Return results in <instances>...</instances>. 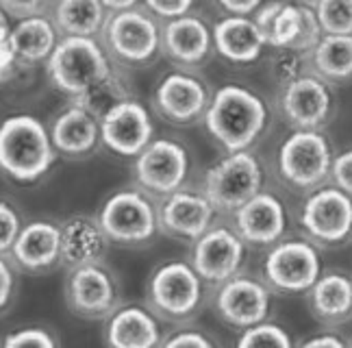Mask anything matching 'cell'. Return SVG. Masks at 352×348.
Segmentation results:
<instances>
[{"instance_id": "1", "label": "cell", "mask_w": 352, "mask_h": 348, "mask_svg": "<svg viewBox=\"0 0 352 348\" xmlns=\"http://www.w3.org/2000/svg\"><path fill=\"white\" fill-rule=\"evenodd\" d=\"M55 159V144L37 118L20 113L0 122V170L13 181H37L52 168Z\"/></svg>"}, {"instance_id": "2", "label": "cell", "mask_w": 352, "mask_h": 348, "mask_svg": "<svg viewBox=\"0 0 352 348\" xmlns=\"http://www.w3.org/2000/svg\"><path fill=\"white\" fill-rule=\"evenodd\" d=\"M265 120L263 100L239 85H224L215 91L205 116L209 133L231 153L246 151L261 135Z\"/></svg>"}, {"instance_id": "3", "label": "cell", "mask_w": 352, "mask_h": 348, "mask_svg": "<svg viewBox=\"0 0 352 348\" xmlns=\"http://www.w3.org/2000/svg\"><path fill=\"white\" fill-rule=\"evenodd\" d=\"M48 74L61 91L76 98L102 83L111 65L94 37H65L48 57Z\"/></svg>"}, {"instance_id": "4", "label": "cell", "mask_w": 352, "mask_h": 348, "mask_svg": "<svg viewBox=\"0 0 352 348\" xmlns=\"http://www.w3.org/2000/svg\"><path fill=\"white\" fill-rule=\"evenodd\" d=\"M96 220L109 242L144 244L157 233L159 211L142 192L122 190L104 200Z\"/></svg>"}, {"instance_id": "5", "label": "cell", "mask_w": 352, "mask_h": 348, "mask_svg": "<svg viewBox=\"0 0 352 348\" xmlns=\"http://www.w3.org/2000/svg\"><path fill=\"white\" fill-rule=\"evenodd\" d=\"M192 263L166 261L148 279V301L166 318L192 316L202 298V283Z\"/></svg>"}, {"instance_id": "6", "label": "cell", "mask_w": 352, "mask_h": 348, "mask_svg": "<svg viewBox=\"0 0 352 348\" xmlns=\"http://www.w3.org/2000/svg\"><path fill=\"white\" fill-rule=\"evenodd\" d=\"M263 172L259 162L246 151L231 153L207 172L205 196L213 207L239 209L261 192Z\"/></svg>"}, {"instance_id": "7", "label": "cell", "mask_w": 352, "mask_h": 348, "mask_svg": "<svg viewBox=\"0 0 352 348\" xmlns=\"http://www.w3.org/2000/svg\"><path fill=\"white\" fill-rule=\"evenodd\" d=\"M65 303L78 318H109L120 303L118 281L109 268L102 265V261L67 270Z\"/></svg>"}, {"instance_id": "8", "label": "cell", "mask_w": 352, "mask_h": 348, "mask_svg": "<svg viewBox=\"0 0 352 348\" xmlns=\"http://www.w3.org/2000/svg\"><path fill=\"white\" fill-rule=\"evenodd\" d=\"M329 142L318 131H296L280 146L278 166L283 177L298 187H316L331 172Z\"/></svg>"}, {"instance_id": "9", "label": "cell", "mask_w": 352, "mask_h": 348, "mask_svg": "<svg viewBox=\"0 0 352 348\" xmlns=\"http://www.w3.org/2000/svg\"><path fill=\"white\" fill-rule=\"evenodd\" d=\"M189 170V159L181 144L172 140H155L135 159V177L144 190L170 196L179 192Z\"/></svg>"}, {"instance_id": "10", "label": "cell", "mask_w": 352, "mask_h": 348, "mask_svg": "<svg viewBox=\"0 0 352 348\" xmlns=\"http://www.w3.org/2000/svg\"><path fill=\"white\" fill-rule=\"evenodd\" d=\"M265 276L283 292H307L320 279V252L307 242H285L270 250Z\"/></svg>"}, {"instance_id": "11", "label": "cell", "mask_w": 352, "mask_h": 348, "mask_svg": "<svg viewBox=\"0 0 352 348\" xmlns=\"http://www.w3.org/2000/svg\"><path fill=\"white\" fill-rule=\"evenodd\" d=\"M302 226L318 242H344L352 233V198L340 187L316 192L302 207Z\"/></svg>"}, {"instance_id": "12", "label": "cell", "mask_w": 352, "mask_h": 348, "mask_svg": "<svg viewBox=\"0 0 352 348\" xmlns=\"http://www.w3.org/2000/svg\"><path fill=\"white\" fill-rule=\"evenodd\" d=\"M100 138L113 153L138 157L153 140V120L140 102L126 98L102 116Z\"/></svg>"}, {"instance_id": "13", "label": "cell", "mask_w": 352, "mask_h": 348, "mask_svg": "<svg viewBox=\"0 0 352 348\" xmlns=\"http://www.w3.org/2000/svg\"><path fill=\"white\" fill-rule=\"evenodd\" d=\"M104 31L111 50L131 63L148 61L159 48V26L140 9L118 11L104 22Z\"/></svg>"}, {"instance_id": "14", "label": "cell", "mask_w": 352, "mask_h": 348, "mask_svg": "<svg viewBox=\"0 0 352 348\" xmlns=\"http://www.w3.org/2000/svg\"><path fill=\"white\" fill-rule=\"evenodd\" d=\"M243 239L220 226V229H209L200 235L194 244V270L200 279L209 283H224L233 279L243 261Z\"/></svg>"}, {"instance_id": "15", "label": "cell", "mask_w": 352, "mask_h": 348, "mask_svg": "<svg viewBox=\"0 0 352 348\" xmlns=\"http://www.w3.org/2000/svg\"><path fill=\"white\" fill-rule=\"evenodd\" d=\"M270 309V292L250 276H233L224 281L218 294V312L233 327L250 329L261 325Z\"/></svg>"}, {"instance_id": "16", "label": "cell", "mask_w": 352, "mask_h": 348, "mask_svg": "<svg viewBox=\"0 0 352 348\" xmlns=\"http://www.w3.org/2000/svg\"><path fill=\"white\" fill-rule=\"evenodd\" d=\"M215 207L205 194L174 192L166 196L164 207L159 209V224L172 235L185 239H198L211 229Z\"/></svg>"}, {"instance_id": "17", "label": "cell", "mask_w": 352, "mask_h": 348, "mask_svg": "<svg viewBox=\"0 0 352 348\" xmlns=\"http://www.w3.org/2000/svg\"><path fill=\"white\" fill-rule=\"evenodd\" d=\"M237 235L250 244H274L285 233V209L267 192H259L235 211Z\"/></svg>"}, {"instance_id": "18", "label": "cell", "mask_w": 352, "mask_h": 348, "mask_svg": "<svg viewBox=\"0 0 352 348\" xmlns=\"http://www.w3.org/2000/svg\"><path fill=\"white\" fill-rule=\"evenodd\" d=\"M11 257L29 272L50 270L61 263V229L46 220L24 224L11 248Z\"/></svg>"}, {"instance_id": "19", "label": "cell", "mask_w": 352, "mask_h": 348, "mask_svg": "<svg viewBox=\"0 0 352 348\" xmlns=\"http://www.w3.org/2000/svg\"><path fill=\"white\" fill-rule=\"evenodd\" d=\"M104 342L109 348H159L161 325L140 305L118 307L107 320Z\"/></svg>"}, {"instance_id": "20", "label": "cell", "mask_w": 352, "mask_h": 348, "mask_svg": "<svg viewBox=\"0 0 352 348\" xmlns=\"http://www.w3.org/2000/svg\"><path fill=\"white\" fill-rule=\"evenodd\" d=\"M61 263L67 270L80 265L100 263L109 248V237L104 235L96 218L76 216L61 226Z\"/></svg>"}, {"instance_id": "21", "label": "cell", "mask_w": 352, "mask_h": 348, "mask_svg": "<svg viewBox=\"0 0 352 348\" xmlns=\"http://www.w3.org/2000/svg\"><path fill=\"white\" fill-rule=\"evenodd\" d=\"M333 98L329 87L316 76H300L285 87L283 109L296 127L314 131L329 118Z\"/></svg>"}, {"instance_id": "22", "label": "cell", "mask_w": 352, "mask_h": 348, "mask_svg": "<svg viewBox=\"0 0 352 348\" xmlns=\"http://www.w3.org/2000/svg\"><path fill=\"white\" fill-rule=\"evenodd\" d=\"M157 105L166 118L179 124H187L207 109L209 94L198 78L174 72L159 83Z\"/></svg>"}, {"instance_id": "23", "label": "cell", "mask_w": 352, "mask_h": 348, "mask_svg": "<svg viewBox=\"0 0 352 348\" xmlns=\"http://www.w3.org/2000/svg\"><path fill=\"white\" fill-rule=\"evenodd\" d=\"M213 44L222 57L233 63H250L259 59L263 46L267 44L259 26L246 16H231L215 24Z\"/></svg>"}, {"instance_id": "24", "label": "cell", "mask_w": 352, "mask_h": 348, "mask_svg": "<svg viewBox=\"0 0 352 348\" xmlns=\"http://www.w3.org/2000/svg\"><path fill=\"white\" fill-rule=\"evenodd\" d=\"M98 135H100V122H96V118L89 111L76 105L63 111L55 120L50 131V140L55 144V149L72 157L87 155L89 151H94Z\"/></svg>"}, {"instance_id": "25", "label": "cell", "mask_w": 352, "mask_h": 348, "mask_svg": "<svg viewBox=\"0 0 352 348\" xmlns=\"http://www.w3.org/2000/svg\"><path fill=\"white\" fill-rule=\"evenodd\" d=\"M164 46L168 55L181 63H198L211 48V33L200 18L183 16L168 22L164 29Z\"/></svg>"}, {"instance_id": "26", "label": "cell", "mask_w": 352, "mask_h": 348, "mask_svg": "<svg viewBox=\"0 0 352 348\" xmlns=\"http://www.w3.org/2000/svg\"><path fill=\"white\" fill-rule=\"evenodd\" d=\"M11 44L18 59L22 61H44L57 48V29L44 16H31L18 22L16 29H11Z\"/></svg>"}, {"instance_id": "27", "label": "cell", "mask_w": 352, "mask_h": 348, "mask_svg": "<svg viewBox=\"0 0 352 348\" xmlns=\"http://www.w3.org/2000/svg\"><path fill=\"white\" fill-rule=\"evenodd\" d=\"M55 22L67 37H91L104 26V5L100 0H59Z\"/></svg>"}, {"instance_id": "28", "label": "cell", "mask_w": 352, "mask_h": 348, "mask_svg": "<svg viewBox=\"0 0 352 348\" xmlns=\"http://www.w3.org/2000/svg\"><path fill=\"white\" fill-rule=\"evenodd\" d=\"M314 312L324 320H344L352 316V281L344 274H327L311 287Z\"/></svg>"}, {"instance_id": "29", "label": "cell", "mask_w": 352, "mask_h": 348, "mask_svg": "<svg viewBox=\"0 0 352 348\" xmlns=\"http://www.w3.org/2000/svg\"><path fill=\"white\" fill-rule=\"evenodd\" d=\"M314 59L318 72L331 81L352 78V35H322Z\"/></svg>"}, {"instance_id": "30", "label": "cell", "mask_w": 352, "mask_h": 348, "mask_svg": "<svg viewBox=\"0 0 352 348\" xmlns=\"http://www.w3.org/2000/svg\"><path fill=\"white\" fill-rule=\"evenodd\" d=\"M129 94L126 87L120 83V78H116L113 74H109L102 83H98L96 87H91L89 91H85L83 96H76V107H83L85 111H89L94 118H100L113 109V107L122 100H126Z\"/></svg>"}, {"instance_id": "31", "label": "cell", "mask_w": 352, "mask_h": 348, "mask_svg": "<svg viewBox=\"0 0 352 348\" xmlns=\"http://www.w3.org/2000/svg\"><path fill=\"white\" fill-rule=\"evenodd\" d=\"M316 16L327 35H352V0H320Z\"/></svg>"}, {"instance_id": "32", "label": "cell", "mask_w": 352, "mask_h": 348, "mask_svg": "<svg viewBox=\"0 0 352 348\" xmlns=\"http://www.w3.org/2000/svg\"><path fill=\"white\" fill-rule=\"evenodd\" d=\"M237 348H294V344L287 331H283L276 325L261 323L243 331Z\"/></svg>"}, {"instance_id": "33", "label": "cell", "mask_w": 352, "mask_h": 348, "mask_svg": "<svg viewBox=\"0 0 352 348\" xmlns=\"http://www.w3.org/2000/svg\"><path fill=\"white\" fill-rule=\"evenodd\" d=\"M300 7L285 3L272 24V31L267 35V44L276 48H289L298 37V31H300Z\"/></svg>"}, {"instance_id": "34", "label": "cell", "mask_w": 352, "mask_h": 348, "mask_svg": "<svg viewBox=\"0 0 352 348\" xmlns=\"http://www.w3.org/2000/svg\"><path fill=\"white\" fill-rule=\"evenodd\" d=\"M0 348H57V340L42 327H26L9 333Z\"/></svg>"}, {"instance_id": "35", "label": "cell", "mask_w": 352, "mask_h": 348, "mask_svg": "<svg viewBox=\"0 0 352 348\" xmlns=\"http://www.w3.org/2000/svg\"><path fill=\"white\" fill-rule=\"evenodd\" d=\"M300 31H298V37L294 39V44L289 46V50L296 52H307L314 50L318 46V42L322 39V26L318 22L316 11H311L309 7H300Z\"/></svg>"}, {"instance_id": "36", "label": "cell", "mask_w": 352, "mask_h": 348, "mask_svg": "<svg viewBox=\"0 0 352 348\" xmlns=\"http://www.w3.org/2000/svg\"><path fill=\"white\" fill-rule=\"evenodd\" d=\"M22 220L20 213L16 211V207H11L5 200H0V255H7L11 252L13 244L22 231Z\"/></svg>"}, {"instance_id": "37", "label": "cell", "mask_w": 352, "mask_h": 348, "mask_svg": "<svg viewBox=\"0 0 352 348\" xmlns=\"http://www.w3.org/2000/svg\"><path fill=\"white\" fill-rule=\"evenodd\" d=\"M272 70H274L276 81H283V83H287V85L298 81V78L302 76V70H305L302 52L283 48L280 55H276L274 61H272Z\"/></svg>"}, {"instance_id": "38", "label": "cell", "mask_w": 352, "mask_h": 348, "mask_svg": "<svg viewBox=\"0 0 352 348\" xmlns=\"http://www.w3.org/2000/svg\"><path fill=\"white\" fill-rule=\"evenodd\" d=\"M331 174L342 192L352 196V151L337 155L331 164Z\"/></svg>"}, {"instance_id": "39", "label": "cell", "mask_w": 352, "mask_h": 348, "mask_svg": "<svg viewBox=\"0 0 352 348\" xmlns=\"http://www.w3.org/2000/svg\"><path fill=\"white\" fill-rule=\"evenodd\" d=\"M153 13H157L159 18H183L187 16V11L192 9L194 0H144Z\"/></svg>"}, {"instance_id": "40", "label": "cell", "mask_w": 352, "mask_h": 348, "mask_svg": "<svg viewBox=\"0 0 352 348\" xmlns=\"http://www.w3.org/2000/svg\"><path fill=\"white\" fill-rule=\"evenodd\" d=\"M16 61L18 55L11 44V29L5 26V29H0V83L11 76L13 68H16Z\"/></svg>"}, {"instance_id": "41", "label": "cell", "mask_w": 352, "mask_h": 348, "mask_svg": "<svg viewBox=\"0 0 352 348\" xmlns=\"http://www.w3.org/2000/svg\"><path fill=\"white\" fill-rule=\"evenodd\" d=\"M161 348H215L213 342L200 331H181L174 333L170 340L161 344Z\"/></svg>"}, {"instance_id": "42", "label": "cell", "mask_w": 352, "mask_h": 348, "mask_svg": "<svg viewBox=\"0 0 352 348\" xmlns=\"http://www.w3.org/2000/svg\"><path fill=\"white\" fill-rule=\"evenodd\" d=\"M44 5H46V0H0L3 11L22 20L31 16H39V11L44 9Z\"/></svg>"}, {"instance_id": "43", "label": "cell", "mask_w": 352, "mask_h": 348, "mask_svg": "<svg viewBox=\"0 0 352 348\" xmlns=\"http://www.w3.org/2000/svg\"><path fill=\"white\" fill-rule=\"evenodd\" d=\"M13 294H16V274H13V268L5 261V257L0 255V312H5L9 307Z\"/></svg>"}, {"instance_id": "44", "label": "cell", "mask_w": 352, "mask_h": 348, "mask_svg": "<svg viewBox=\"0 0 352 348\" xmlns=\"http://www.w3.org/2000/svg\"><path fill=\"white\" fill-rule=\"evenodd\" d=\"M283 0H272V3H267V5H263L259 11H256V18H254V24L259 26V31L263 33V37H265V42H267V35H270V31H272V24H274V20H276V16L280 13V9H283Z\"/></svg>"}, {"instance_id": "45", "label": "cell", "mask_w": 352, "mask_h": 348, "mask_svg": "<svg viewBox=\"0 0 352 348\" xmlns=\"http://www.w3.org/2000/svg\"><path fill=\"white\" fill-rule=\"evenodd\" d=\"M263 0H220V5L231 11L233 16H248L250 11H254Z\"/></svg>"}, {"instance_id": "46", "label": "cell", "mask_w": 352, "mask_h": 348, "mask_svg": "<svg viewBox=\"0 0 352 348\" xmlns=\"http://www.w3.org/2000/svg\"><path fill=\"white\" fill-rule=\"evenodd\" d=\"M300 348H348L344 340H340L337 336H320L305 342Z\"/></svg>"}, {"instance_id": "47", "label": "cell", "mask_w": 352, "mask_h": 348, "mask_svg": "<svg viewBox=\"0 0 352 348\" xmlns=\"http://www.w3.org/2000/svg\"><path fill=\"white\" fill-rule=\"evenodd\" d=\"M104 5V9H111V11H126V9H135V5L140 0H100Z\"/></svg>"}, {"instance_id": "48", "label": "cell", "mask_w": 352, "mask_h": 348, "mask_svg": "<svg viewBox=\"0 0 352 348\" xmlns=\"http://www.w3.org/2000/svg\"><path fill=\"white\" fill-rule=\"evenodd\" d=\"M5 26H9V24H7V18H5L3 7H0V29H5Z\"/></svg>"}, {"instance_id": "49", "label": "cell", "mask_w": 352, "mask_h": 348, "mask_svg": "<svg viewBox=\"0 0 352 348\" xmlns=\"http://www.w3.org/2000/svg\"><path fill=\"white\" fill-rule=\"evenodd\" d=\"M302 3H307V5H318L320 0H302Z\"/></svg>"}]
</instances>
